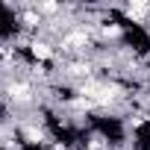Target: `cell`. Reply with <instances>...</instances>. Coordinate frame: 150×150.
Returning a JSON list of instances; mask_svg holds the SVG:
<instances>
[{"instance_id": "1", "label": "cell", "mask_w": 150, "mask_h": 150, "mask_svg": "<svg viewBox=\"0 0 150 150\" xmlns=\"http://www.w3.org/2000/svg\"><path fill=\"white\" fill-rule=\"evenodd\" d=\"M3 94H6V100L12 103V106H35V88H33V83L30 80H6L3 83Z\"/></svg>"}, {"instance_id": "2", "label": "cell", "mask_w": 150, "mask_h": 150, "mask_svg": "<svg viewBox=\"0 0 150 150\" xmlns=\"http://www.w3.org/2000/svg\"><path fill=\"white\" fill-rule=\"evenodd\" d=\"M27 50H30V56H33L35 62H44V65L59 59V47H56V44H53L47 35H33Z\"/></svg>"}, {"instance_id": "3", "label": "cell", "mask_w": 150, "mask_h": 150, "mask_svg": "<svg viewBox=\"0 0 150 150\" xmlns=\"http://www.w3.org/2000/svg\"><path fill=\"white\" fill-rule=\"evenodd\" d=\"M21 138L27 141V144H41V147H47L53 138H50V132H47V127L41 124V121H27L24 127H21Z\"/></svg>"}, {"instance_id": "4", "label": "cell", "mask_w": 150, "mask_h": 150, "mask_svg": "<svg viewBox=\"0 0 150 150\" xmlns=\"http://www.w3.org/2000/svg\"><path fill=\"white\" fill-rule=\"evenodd\" d=\"M94 35H97V41H103V44H109V47H112V44H121V41H124L127 30H124V24H118V21H112V18H109V21H103V24L97 27V33H94Z\"/></svg>"}, {"instance_id": "5", "label": "cell", "mask_w": 150, "mask_h": 150, "mask_svg": "<svg viewBox=\"0 0 150 150\" xmlns=\"http://www.w3.org/2000/svg\"><path fill=\"white\" fill-rule=\"evenodd\" d=\"M121 15L129 24H147L150 21V3H141V0H132V3L121 6Z\"/></svg>"}]
</instances>
